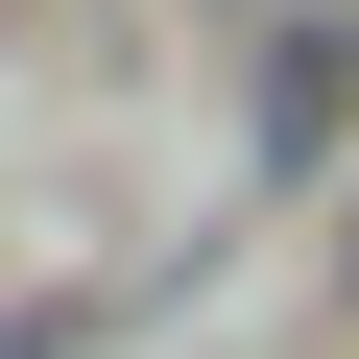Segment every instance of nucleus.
I'll list each match as a JSON object with an SVG mask.
<instances>
[{"label": "nucleus", "mask_w": 359, "mask_h": 359, "mask_svg": "<svg viewBox=\"0 0 359 359\" xmlns=\"http://www.w3.org/2000/svg\"><path fill=\"white\" fill-rule=\"evenodd\" d=\"M335 96H359V25L335 0H264V168H335Z\"/></svg>", "instance_id": "nucleus-1"}]
</instances>
